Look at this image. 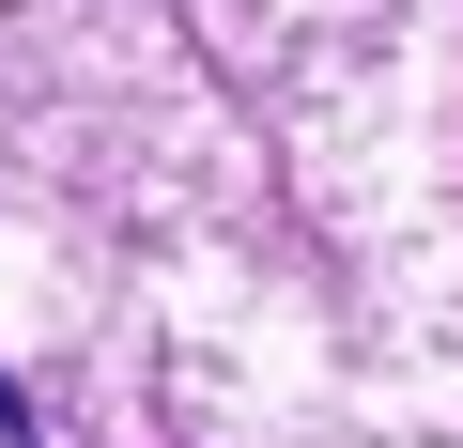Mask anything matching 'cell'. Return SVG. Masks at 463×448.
Segmentation results:
<instances>
[{
	"instance_id": "cell-1",
	"label": "cell",
	"mask_w": 463,
	"mask_h": 448,
	"mask_svg": "<svg viewBox=\"0 0 463 448\" xmlns=\"http://www.w3.org/2000/svg\"><path fill=\"white\" fill-rule=\"evenodd\" d=\"M0 448H47V433H32V402H16V386H0Z\"/></svg>"
}]
</instances>
